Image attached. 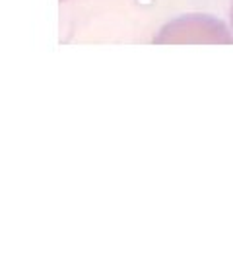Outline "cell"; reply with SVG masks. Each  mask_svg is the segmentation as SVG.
<instances>
[{
	"mask_svg": "<svg viewBox=\"0 0 233 262\" xmlns=\"http://www.w3.org/2000/svg\"><path fill=\"white\" fill-rule=\"evenodd\" d=\"M159 45H185V43H233L229 29L225 28L220 19L202 14H190L181 16L165 24L158 37L154 39Z\"/></svg>",
	"mask_w": 233,
	"mask_h": 262,
	"instance_id": "6da1fadb",
	"label": "cell"
},
{
	"mask_svg": "<svg viewBox=\"0 0 233 262\" xmlns=\"http://www.w3.org/2000/svg\"><path fill=\"white\" fill-rule=\"evenodd\" d=\"M231 26H233V2H231Z\"/></svg>",
	"mask_w": 233,
	"mask_h": 262,
	"instance_id": "7a4b0ae2",
	"label": "cell"
}]
</instances>
